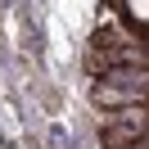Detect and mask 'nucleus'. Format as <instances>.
<instances>
[{
	"label": "nucleus",
	"mask_w": 149,
	"mask_h": 149,
	"mask_svg": "<svg viewBox=\"0 0 149 149\" xmlns=\"http://www.w3.org/2000/svg\"><path fill=\"white\" fill-rule=\"evenodd\" d=\"M149 136V109L145 104H127V109L100 113V145L104 149H127Z\"/></svg>",
	"instance_id": "f257e3e1"
},
{
	"label": "nucleus",
	"mask_w": 149,
	"mask_h": 149,
	"mask_svg": "<svg viewBox=\"0 0 149 149\" xmlns=\"http://www.w3.org/2000/svg\"><path fill=\"white\" fill-rule=\"evenodd\" d=\"M127 149H149V136H145V140H136V145H127Z\"/></svg>",
	"instance_id": "f03ea898"
}]
</instances>
